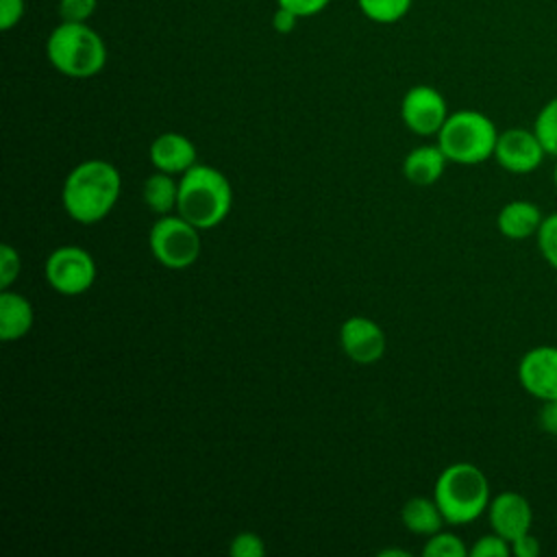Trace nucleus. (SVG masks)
Wrapping results in <instances>:
<instances>
[{
    "label": "nucleus",
    "mask_w": 557,
    "mask_h": 557,
    "mask_svg": "<svg viewBox=\"0 0 557 557\" xmlns=\"http://www.w3.org/2000/svg\"><path fill=\"white\" fill-rule=\"evenodd\" d=\"M496 139L494 122L474 109L450 113L437 133V146L448 161L459 165H476L494 157Z\"/></svg>",
    "instance_id": "5"
},
{
    "label": "nucleus",
    "mask_w": 557,
    "mask_h": 557,
    "mask_svg": "<svg viewBox=\"0 0 557 557\" xmlns=\"http://www.w3.org/2000/svg\"><path fill=\"white\" fill-rule=\"evenodd\" d=\"M120 191L122 174L117 168L104 159H87L65 176L61 202L72 220L94 224L111 213Z\"/></svg>",
    "instance_id": "1"
},
{
    "label": "nucleus",
    "mask_w": 557,
    "mask_h": 557,
    "mask_svg": "<svg viewBox=\"0 0 557 557\" xmlns=\"http://www.w3.org/2000/svg\"><path fill=\"white\" fill-rule=\"evenodd\" d=\"M148 157L154 170L168 174H183L196 163V146L187 135L170 131L152 139Z\"/></svg>",
    "instance_id": "13"
},
{
    "label": "nucleus",
    "mask_w": 557,
    "mask_h": 557,
    "mask_svg": "<svg viewBox=\"0 0 557 557\" xmlns=\"http://www.w3.org/2000/svg\"><path fill=\"white\" fill-rule=\"evenodd\" d=\"M98 268L89 250L65 244L54 248L44 263L46 283L63 296H81L96 281Z\"/></svg>",
    "instance_id": "7"
},
{
    "label": "nucleus",
    "mask_w": 557,
    "mask_h": 557,
    "mask_svg": "<svg viewBox=\"0 0 557 557\" xmlns=\"http://www.w3.org/2000/svg\"><path fill=\"white\" fill-rule=\"evenodd\" d=\"M540 429L548 435H557V398L544 400L542 409H540Z\"/></svg>",
    "instance_id": "30"
},
{
    "label": "nucleus",
    "mask_w": 557,
    "mask_h": 557,
    "mask_svg": "<svg viewBox=\"0 0 557 557\" xmlns=\"http://www.w3.org/2000/svg\"><path fill=\"white\" fill-rule=\"evenodd\" d=\"M276 4L289 9L298 17H311L322 13L331 4V0H276Z\"/></svg>",
    "instance_id": "28"
},
{
    "label": "nucleus",
    "mask_w": 557,
    "mask_h": 557,
    "mask_svg": "<svg viewBox=\"0 0 557 557\" xmlns=\"http://www.w3.org/2000/svg\"><path fill=\"white\" fill-rule=\"evenodd\" d=\"M339 346L350 361L370 366L385 355L387 339L374 320L366 315H350L339 326Z\"/></svg>",
    "instance_id": "10"
},
{
    "label": "nucleus",
    "mask_w": 557,
    "mask_h": 557,
    "mask_svg": "<svg viewBox=\"0 0 557 557\" xmlns=\"http://www.w3.org/2000/svg\"><path fill=\"white\" fill-rule=\"evenodd\" d=\"M448 159L437 144H424L407 152L403 159V174L409 183L426 187L440 181Z\"/></svg>",
    "instance_id": "15"
},
{
    "label": "nucleus",
    "mask_w": 557,
    "mask_h": 557,
    "mask_svg": "<svg viewBox=\"0 0 557 557\" xmlns=\"http://www.w3.org/2000/svg\"><path fill=\"white\" fill-rule=\"evenodd\" d=\"M228 553L233 557H263L265 555V542L259 533L255 531H239L231 544Z\"/></svg>",
    "instance_id": "23"
},
{
    "label": "nucleus",
    "mask_w": 557,
    "mask_h": 557,
    "mask_svg": "<svg viewBox=\"0 0 557 557\" xmlns=\"http://www.w3.org/2000/svg\"><path fill=\"white\" fill-rule=\"evenodd\" d=\"M22 270L20 252L11 244L0 246V289H9Z\"/></svg>",
    "instance_id": "25"
},
{
    "label": "nucleus",
    "mask_w": 557,
    "mask_h": 557,
    "mask_svg": "<svg viewBox=\"0 0 557 557\" xmlns=\"http://www.w3.org/2000/svg\"><path fill=\"white\" fill-rule=\"evenodd\" d=\"M535 237L544 261L557 270V213H550L542 220Z\"/></svg>",
    "instance_id": "22"
},
{
    "label": "nucleus",
    "mask_w": 557,
    "mask_h": 557,
    "mask_svg": "<svg viewBox=\"0 0 557 557\" xmlns=\"http://www.w3.org/2000/svg\"><path fill=\"white\" fill-rule=\"evenodd\" d=\"M520 385L540 400L557 398V346H535L518 363Z\"/></svg>",
    "instance_id": "11"
},
{
    "label": "nucleus",
    "mask_w": 557,
    "mask_h": 557,
    "mask_svg": "<svg viewBox=\"0 0 557 557\" xmlns=\"http://www.w3.org/2000/svg\"><path fill=\"white\" fill-rule=\"evenodd\" d=\"M511 553L516 557H537L540 555V542L531 531H527V533H522L520 537H516L511 542Z\"/></svg>",
    "instance_id": "29"
},
{
    "label": "nucleus",
    "mask_w": 557,
    "mask_h": 557,
    "mask_svg": "<svg viewBox=\"0 0 557 557\" xmlns=\"http://www.w3.org/2000/svg\"><path fill=\"white\" fill-rule=\"evenodd\" d=\"M487 518L494 533L513 542L522 533L531 531L533 511L529 500L518 492H500L487 505Z\"/></svg>",
    "instance_id": "12"
},
{
    "label": "nucleus",
    "mask_w": 557,
    "mask_h": 557,
    "mask_svg": "<svg viewBox=\"0 0 557 557\" xmlns=\"http://www.w3.org/2000/svg\"><path fill=\"white\" fill-rule=\"evenodd\" d=\"M96 9L98 0H59L61 22H89Z\"/></svg>",
    "instance_id": "26"
},
{
    "label": "nucleus",
    "mask_w": 557,
    "mask_h": 557,
    "mask_svg": "<svg viewBox=\"0 0 557 557\" xmlns=\"http://www.w3.org/2000/svg\"><path fill=\"white\" fill-rule=\"evenodd\" d=\"M381 557H409V550H403V548H383L379 550Z\"/></svg>",
    "instance_id": "32"
},
{
    "label": "nucleus",
    "mask_w": 557,
    "mask_h": 557,
    "mask_svg": "<svg viewBox=\"0 0 557 557\" xmlns=\"http://www.w3.org/2000/svg\"><path fill=\"white\" fill-rule=\"evenodd\" d=\"M233 187L218 168L194 163L178 178L176 213L196 228L207 231L218 226L231 211Z\"/></svg>",
    "instance_id": "2"
},
{
    "label": "nucleus",
    "mask_w": 557,
    "mask_h": 557,
    "mask_svg": "<svg viewBox=\"0 0 557 557\" xmlns=\"http://www.w3.org/2000/svg\"><path fill=\"white\" fill-rule=\"evenodd\" d=\"M433 498L448 524H468L490 505V483L481 468L468 461L446 466L433 487Z\"/></svg>",
    "instance_id": "4"
},
{
    "label": "nucleus",
    "mask_w": 557,
    "mask_h": 557,
    "mask_svg": "<svg viewBox=\"0 0 557 557\" xmlns=\"http://www.w3.org/2000/svg\"><path fill=\"white\" fill-rule=\"evenodd\" d=\"M546 150L537 135L527 128H507L498 133L494 159L498 165L511 174H529L540 168Z\"/></svg>",
    "instance_id": "9"
},
{
    "label": "nucleus",
    "mask_w": 557,
    "mask_h": 557,
    "mask_svg": "<svg viewBox=\"0 0 557 557\" xmlns=\"http://www.w3.org/2000/svg\"><path fill=\"white\" fill-rule=\"evenodd\" d=\"M470 550L461 542L459 535L448 533V531H437L429 535L422 555L424 557H466Z\"/></svg>",
    "instance_id": "21"
},
{
    "label": "nucleus",
    "mask_w": 557,
    "mask_h": 557,
    "mask_svg": "<svg viewBox=\"0 0 557 557\" xmlns=\"http://www.w3.org/2000/svg\"><path fill=\"white\" fill-rule=\"evenodd\" d=\"M26 13V0H0V28L9 33Z\"/></svg>",
    "instance_id": "27"
},
{
    "label": "nucleus",
    "mask_w": 557,
    "mask_h": 557,
    "mask_svg": "<svg viewBox=\"0 0 557 557\" xmlns=\"http://www.w3.org/2000/svg\"><path fill=\"white\" fill-rule=\"evenodd\" d=\"M35 322V311L28 298L17 292H0V339L15 342L30 333Z\"/></svg>",
    "instance_id": "14"
},
{
    "label": "nucleus",
    "mask_w": 557,
    "mask_h": 557,
    "mask_svg": "<svg viewBox=\"0 0 557 557\" xmlns=\"http://www.w3.org/2000/svg\"><path fill=\"white\" fill-rule=\"evenodd\" d=\"M141 196L146 207L157 215H168L178 205V181L174 174L168 172H154L144 181Z\"/></svg>",
    "instance_id": "18"
},
{
    "label": "nucleus",
    "mask_w": 557,
    "mask_h": 557,
    "mask_svg": "<svg viewBox=\"0 0 557 557\" xmlns=\"http://www.w3.org/2000/svg\"><path fill=\"white\" fill-rule=\"evenodd\" d=\"M470 557H507L511 555V542L505 540L498 533L481 535L472 546H470Z\"/></svg>",
    "instance_id": "24"
},
{
    "label": "nucleus",
    "mask_w": 557,
    "mask_h": 557,
    "mask_svg": "<svg viewBox=\"0 0 557 557\" xmlns=\"http://www.w3.org/2000/svg\"><path fill=\"white\" fill-rule=\"evenodd\" d=\"M148 248L157 263L168 270H185L200 257V228L183 215H159L148 233Z\"/></svg>",
    "instance_id": "6"
},
{
    "label": "nucleus",
    "mask_w": 557,
    "mask_h": 557,
    "mask_svg": "<svg viewBox=\"0 0 557 557\" xmlns=\"http://www.w3.org/2000/svg\"><path fill=\"white\" fill-rule=\"evenodd\" d=\"M542 213L535 202L529 200H511L503 205V209L496 215V226L500 235L509 239H527L537 233L542 224Z\"/></svg>",
    "instance_id": "16"
},
{
    "label": "nucleus",
    "mask_w": 557,
    "mask_h": 557,
    "mask_svg": "<svg viewBox=\"0 0 557 557\" xmlns=\"http://www.w3.org/2000/svg\"><path fill=\"white\" fill-rule=\"evenodd\" d=\"M448 115L444 96L431 85H413L400 100V120L411 133L422 137L437 135Z\"/></svg>",
    "instance_id": "8"
},
{
    "label": "nucleus",
    "mask_w": 557,
    "mask_h": 557,
    "mask_svg": "<svg viewBox=\"0 0 557 557\" xmlns=\"http://www.w3.org/2000/svg\"><path fill=\"white\" fill-rule=\"evenodd\" d=\"M46 59L67 78H91L107 65V44L87 22H61L46 39Z\"/></svg>",
    "instance_id": "3"
},
{
    "label": "nucleus",
    "mask_w": 557,
    "mask_h": 557,
    "mask_svg": "<svg viewBox=\"0 0 557 557\" xmlns=\"http://www.w3.org/2000/svg\"><path fill=\"white\" fill-rule=\"evenodd\" d=\"M400 520L416 535H433L442 531V524L446 522L435 498L426 496L409 498L400 509Z\"/></svg>",
    "instance_id": "17"
},
{
    "label": "nucleus",
    "mask_w": 557,
    "mask_h": 557,
    "mask_svg": "<svg viewBox=\"0 0 557 557\" xmlns=\"http://www.w3.org/2000/svg\"><path fill=\"white\" fill-rule=\"evenodd\" d=\"M553 181H555V187H557V163H555V168H553Z\"/></svg>",
    "instance_id": "33"
},
{
    "label": "nucleus",
    "mask_w": 557,
    "mask_h": 557,
    "mask_svg": "<svg viewBox=\"0 0 557 557\" xmlns=\"http://www.w3.org/2000/svg\"><path fill=\"white\" fill-rule=\"evenodd\" d=\"M413 0H357L359 11L376 24H396L400 22L409 9H411Z\"/></svg>",
    "instance_id": "19"
},
{
    "label": "nucleus",
    "mask_w": 557,
    "mask_h": 557,
    "mask_svg": "<svg viewBox=\"0 0 557 557\" xmlns=\"http://www.w3.org/2000/svg\"><path fill=\"white\" fill-rule=\"evenodd\" d=\"M533 133L537 135L540 144L544 146L546 154L557 157V96L550 98L537 113Z\"/></svg>",
    "instance_id": "20"
},
{
    "label": "nucleus",
    "mask_w": 557,
    "mask_h": 557,
    "mask_svg": "<svg viewBox=\"0 0 557 557\" xmlns=\"http://www.w3.org/2000/svg\"><path fill=\"white\" fill-rule=\"evenodd\" d=\"M300 17L296 15V13H292L289 9H283V7H276V11H274V15H272V28L276 30V33H281V35H287V33H292L294 28H296V22H298Z\"/></svg>",
    "instance_id": "31"
}]
</instances>
